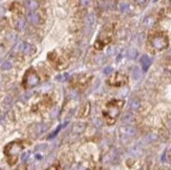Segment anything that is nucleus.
<instances>
[{"instance_id":"0eeeda50","label":"nucleus","mask_w":171,"mask_h":170,"mask_svg":"<svg viewBox=\"0 0 171 170\" xmlns=\"http://www.w3.org/2000/svg\"><path fill=\"white\" fill-rule=\"evenodd\" d=\"M120 131L122 134H125V136H128V137H133L137 134V128L131 126V125H125V126H122L120 128Z\"/></svg>"},{"instance_id":"aec40b11","label":"nucleus","mask_w":171,"mask_h":170,"mask_svg":"<svg viewBox=\"0 0 171 170\" xmlns=\"http://www.w3.org/2000/svg\"><path fill=\"white\" fill-rule=\"evenodd\" d=\"M169 162H170V164H171V155H170V158H169Z\"/></svg>"},{"instance_id":"39448f33","label":"nucleus","mask_w":171,"mask_h":170,"mask_svg":"<svg viewBox=\"0 0 171 170\" xmlns=\"http://www.w3.org/2000/svg\"><path fill=\"white\" fill-rule=\"evenodd\" d=\"M151 45L158 51H163L168 47L169 41L167 36H165L164 34H156L150 39Z\"/></svg>"},{"instance_id":"4be33fe9","label":"nucleus","mask_w":171,"mask_h":170,"mask_svg":"<svg viewBox=\"0 0 171 170\" xmlns=\"http://www.w3.org/2000/svg\"><path fill=\"white\" fill-rule=\"evenodd\" d=\"M0 170H3V169H0Z\"/></svg>"},{"instance_id":"f8f14e48","label":"nucleus","mask_w":171,"mask_h":170,"mask_svg":"<svg viewBox=\"0 0 171 170\" xmlns=\"http://www.w3.org/2000/svg\"><path fill=\"white\" fill-rule=\"evenodd\" d=\"M132 78L135 80H139L141 78V70L137 66H135L132 68Z\"/></svg>"},{"instance_id":"20e7f679","label":"nucleus","mask_w":171,"mask_h":170,"mask_svg":"<svg viewBox=\"0 0 171 170\" xmlns=\"http://www.w3.org/2000/svg\"><path fill=\"white\" fill-rule=\"evenodd\" d=\"M47 59L56 69L62 70L67 67V62L65 60V58L61 55H58V53L56 51H53V52L49 53L48 56H47Z\"/></svg>"},{"instance_id":"a211bd4d","label":"nucleus","mask_w":171,"mask_h":170,"mask_svg":"<svg viewBox=\"0 0 171 170\" xmlns=\"http://www.w3.org/2000/svg\"><path fill=\"white\" fill-rule=\"evenodd\" d=\"M49 170H60V169H59V167H57V166H53Z\"/></svg>"},{"instance_id":"1a4fd4ad","label":"nucleus","mask_w":171,"mask_h":170,"mask_svg":"<svg viewBox=\"0 0 171 170\" xmlns=\"http://www.w3.org/2000/svg\"><path fill=\"white\" fill-rule=\"evenodd\" d=\"M140 62H141V64H142V67H143L144 72H147L148 68H149V66L151 65V59L146 55H143L142 57H141Z\"/></svg>"},{"instance_id":"4468645a","label":"nucleus","mask_w":171,"mask_h":170,"mask_svg":"<svg viewBox=\"0 0 171 170\" xmlns=\"http://www.w3.org/2000/svg\"><path fill=\"white\" fill-rule=\"evenodd\" d=\"M14 170H28V165H26V163H22L19 166H17Z\"/></svg>"},{"instance_id":"f3484780","label":"nucleus","mask_w":171,"mask_h":170,"mask_svg":"<svg viewBox=\"0 0 171 170\" xmlns=\"http://www.w3.org/2000/svg\"><path fill=\"white\" fill-rule=\"evenodd\" d=\"M167 126H168V128L171 130V120H170V121L167 122Z\"/></svg>"},{"instance_id":"f03ea898","label":"nucleus","mask_w":171,"mask_h":170,"mask_svg":"<svg viewBox=\"0 0 171 170\" xmlns=\"http://www.w3.org/2000/svg\"><path fill=\"white\" fill-rule=\"evenodd\" d=\"M124 105V101L113 100L106 105V109L104 110V117L109 125L113 124L121 113V108Z\"/></svg>"},{"instance_id":"ddd939ff","label":"nucleus","mask_w":171,"mask_h":170,"mask_svg":"<svg viewBox=\"0 0 171 170\" xmlns=\"http://www.w3.org/2000/svg\"><path fill=\"white\" fill-rule=\"evenodd\" d=\"M128 7H129V5L127 4V3H125V2L121 3V5H120V9H121V12H123V13L127 12Z\"/></svg>"},{"instance_id":"6ab92c4d","label":"nucleus","mask_w":171,"mask_h":170,"mask_svg":"<svg viewBox=\"0 0 171 170\" xmlns=\"http://www.w3.org/2000/svg\"><path fill=\"white\" fill-rule=\"evenodd\" d=\"M137 3H140V4H144L145 3V1H137Z\"/></svg>"},{"instance_id":"7ed1b4c3","label":"nucleus","mask_w":171,"mask_h":170,"mask_svg":"<svg viewBox=\"0 0 171 170\" xmlns=\"http://www.w3.org/2000/svg\"><path fill=\"white\" fill-rule=\"evenodd\" d=\"M40 82V77L37 73V70L34 67L28 68L25 72L24 76L22 78V87L24 89H32V88L36 87Z\"/></svg>"},{"instance_id":"9d476101","label":"nucleus","mask_w":171,"mask_h":170,"mask_svg":"<svg viewBox=\"0 0 171 170\" xmlns=\"http://www.w3.org/2000/svg\"><path fill=\"white\" fill-rule=\"evenodd\" d=\"M129 106H130V109L132 110H137L140 108L141 106V102L139 99H137V98H135V99H132L131 101H130V104H129Z\"/></svg>"},{"instance_id":"9b49d317","label":"nucleus","mask_w":171,"mask_h":170,"mask_svg":"<svg viewBox=\"0 0 171 170\" xmlns=\"http://www.w3.org/2000/svg\"><path fill=\"white\" fill-rule=\"evenodd\" d=\"M133 121H135V118H133V115L131 113H126L122 119V122L123 123H126V124H130Z\"/></svg>"},{"instance_id":"412c9836","label":"nucleus","mask_w":171,"mask_h":170,"mask_svg":"<svg viewBox=\"0 0 171 170\" xmlns=\"http://www.w3.org/2000/svg\"><path fill=\"white\" fill-rule=\"evenodd\" d=\"M170 56H171V51H170Z\"/></svg>"},{"instance_id":"f257e3e1","label":"nucleus","mask_w":171,"mask_h":170,"mask_svg":"<svg viewBox=\"0 0 171 170\" xmlns=\"http://www.w3.org/2000/svg\"><path fill=\"white\" fill-rule=\"evenodd\" d=\"M24 149V142L21 140H16L6 144L3 153L5 155L6 162L9 166H14L18 162L19 155Z\"/></svg>"},{"instance_id":"423d86ee","label":"nucleus","mask_w":171,"mask_h":170,"mask_svg":"<svg viewBox=\"0 0 171 170\" xmlns=\"http://www.w3.org/2000/svg\"><path fill=\"white\" fill-rule=\"evenodd\" d=\"M11 12L14 13L17 16V18H21V17H23V14H24V7L19 2H14L11 5Z\"/></svg>"},{"instance_id":"2eb2a0df","label":"nucleus","mask_w":171,"mask_h":170,"mask_svg":"<svg viewBox=\"0 0 171 170\" xmlns=\"http://www.w3.org/2000/svg\"><path fill=\"white\" fill-rule=\"evenodd\" d=\"M135 56H137V51L131 49H130V52H129V58H130V59H135Z\"/></svg>"},{"instance_id":"dca6fc26","label":"nucleus","mask_w":171,"mask_h":170,"mask_svg":"<svg viewBox=\"0 0 171 170\" xmlns=\"http://www.w3.org/2000/svg\"><path fill=\"white\" fill-rule=\"evenodd\" d=\"M112 73V67L107 66L106 68H104V74H110Z\"/></svg>"},{"instance_id":"6e6552de","label":"nucleus","mask_w":171,"mask_h":170,"mask_svg":"<svg viewBox=\"0 0 171 170\" xmlns=\"http://www.w3.org/2000/svg\"><path fill=\"white\" fill-rule=\"evenodd\" d=\"M110 79H111V80H116V82L113 83L112 85H114V86H121V85L125 84L127 78H126L125 76H122L121 74H116V75H114L112 78H110Z\"/></svg>"}]
</instances>
